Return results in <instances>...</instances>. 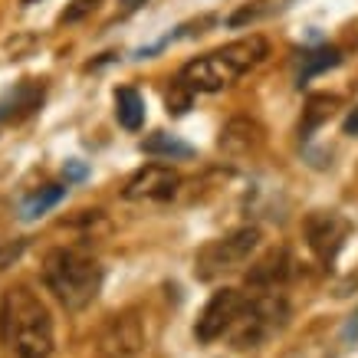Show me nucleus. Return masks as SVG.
Segmentation results:
<instances>
[{
	"instance_id": "nucleus-25",
	"label": "nucleus",
	"mask_w": 358,
	"mask_h": 358,
	"mask_svg": "<svg viewBox=\"0 0 358 358\" xmlns=\"http://www.w3.org/2000/svg\"><path fill=\"white\" fill-rule=\"evenodd\" d=\"M342 131H345V135H352V138L358 135V106L345 115V122H342Z\"/></svg>"
},
{
	"instance_id": "nucleus-20",
	"label": "nucleus",
	"mask_w": 358,
	"mask_h": 358,
	"mask_svg": "<svg viewBox=\"0 0 358 358\" xmlns=\"http://www.w3.org/2000/svg\"><path fill=\"white\" fill-rule=\"evenodd\" d=\"M92 7H96V0H73V3H69V7L59 13V23H76V20H83V17H86Z\"/></svg>"
},
{
	"instance_id": "nucleus-24",
	"label": "nucleus",
	"mask_w": 358,
	"mask_h": 358,
	"mask_svg": "<svg viewBox=\"0 0 358 358\" xmlns=\"http://www.w3.org/2000/svg\"><path fill=\"white\" fill-rule=\"evenodd\" d=\"M66 178H69V181H83V178H86V164H79V162H66Z\"/></svg>"
},
{
	"instance_id": "nucleus-18",
	"label": "nucleus",
	"mask_w": 358,
	"mask_h": 358,
	"mask_svg": "<svg viewBox=\"0 0 358 358\" xmlns=\"http://www.w3.org/2000/svg\"><path fill=\"white\" fill-rule=\"evenodd\" d=\"M338 106V96H329V92H319V96H313L309 102H306V115H303V125H299V131L303 135H309L313 129H319L322 122L336 112Z\"/></svg>"
},
{
	"instance_id": "nucleus-14",
	"label": "nucleus",
	"mask_w": 358,
	"mask_h": 358,
	"mask_svg": "<svg viewBox=\"0 0 358 358\" xmlns=\"http://www.w3.org/2000/svg\"><path fill=\"white\" fill-rule=\"evenodd\" d=\"M115 119H119L122 129L138 131L141 122H145V102L131 86H122L115 92Z\"/></svg>"
},
{
	"instance_id": "nucleus-15",
	"label": "nucleus",
	"mask_w": 358,
	"mask_h": 358,
	"mask_svg": "<svg viewBox=\"0 0 358 358\" xmlns=\"http://www.w3.org/2000/svg\"><path fill=\"white\" fill-rule=\"evenodd\" d=\"M66 197V187L63 185H46V187H40L36 194H30L27 201L20 204V217L23 220H36V217H43L50 207H56L59 201Z\"/></svg>"
},
{
	"instance_id": "nucleus-17",
	"label": "nucleus",
	"mask_w": 358,
	"mask_h": 358,
	"mask_svg": "<svg viewBox=\"0 0 358 358\" xmlns=\"http://www.w3.org/2000/svg\"><path fill=\"white\" fill-rule=\"evenodd\" d=\"M342 63V53H338L336 46H319L313 53H303V66H299V86H303L306 79L319 76V73H326L332 66Z\"/></svg>"
},
{
	"instance_id": "nucleus-9",
	"label": "nucleus",
	"mask_w": 358,
	"mask_h": 358,
	"mask_svg": "<svg viewBox=\"0 0 358 358\" xmlns=\"http://www.w3.org/2000/svg\"><path fill=\"white\" fill-rule=\"evenodd\" d=\"M237 76L240 73L220 56V50H217V53H207V56L191 59V63L181 69L178 79H181L191 92H220V89L230 86Z\"/></svg>"
},
{
	"instance_id": "nucleus-6",
	"label": "nucleus",
	"mask_w": 358,
	"mask_h": 358,
	"mask_svg": "<svg viewBox=\"0 0 358 358\" xmlns=\"http://www.w3.org/2000/svg\"><path fill=\"white\" fill-rule=\"evenodd\" d=\"M145 348V329H141L135 313H119L112 315L109 322L102 326L99 336V352L102 358H131Z\"/></svg>"
},
{
	"instance_id": "nucleus-21",
	"label": "nucleus",
	"mask_w": 358,
	"mask_h": 358,
	"mask_svg": "<svg viewBox=\"0 0 358 358\" xmlns=\"http://www.w3.org/2000/svg\"><path fill=\"white\" fill-rule=\"evenodd\" d=\"M23 253V240H0V270H7Z\"/></svg>"
},
{
	"instance_id": "nucleus-26",
	"label": "nucleus",
	"mask_w": 358,
	"mask_h": 358,
	"mask_svg": "<svg viewBox=\"0 0 358 358\" xmlns=\"http://www.w3.org/2000/svg\"><path fill=\"white\" fill-rule=\"evenodd\" d=\"M23 3H36V0H23Z\"/></svg>"
},
{
	"instance_id": "nucleus-5",
	"label": "nucleus",
	"mask_w": 358,
	"mask_h": 358,
	"mask_svg": "<svg viewBox=\"0 0 358 358\" xmlns=\"http://www.w3.org/2000/svg\"><path fill=\"white\" fill-rule=\"evenodd\" d=\"M243 293H237V289H217V293L207 299L204 313H201V319H197V329L194 336L201 338V342H214V338H220L224 332H230V326L237 322V315L243 313Z\"/></svg>"
},
{
	"instance_id": "nucleus-4",
	"label": "nucleus",
	"mask_w": 358,
	"mask_h": 358,
	"mask_svg": "<svg viewBox=\"0 0 358 358\" xmlns=\"http://www.w3.org/2000/svg\"><path fill=\"white\" fill-rule=\"evenodd\" d=\"M257 247H260V230L257 227L234 230L227 237L210 240L207 247H201V253H197V260H194V273L201 280H217L224 273L240 270L253 257Z\"/></svg>"
},
{
	"instance_id": "nucleus-13",
	"label": "nucleus",
	"mask_w": 358,
	"mask_h": 358,
	"mask_svg": "<svg viewBox=\"0 0 358 358\" xmlns=\"http://www.w3.org/2000/svg\"><path fill=\"white\" fill-rule=\"evenodd\" d=\"M220 56H224L240 76H243L247 69H253L257 63H263V56H266V40H263V36H243V40H237V43L224 46Z\"/></svg>"
},
{
	"instance_id": "nucleus-19",
	"label": "nucleus",
	"mask_w": 358,
	"mask_h": 358,
	"mask_svg": "<svg viewBox=\"0 0 358 358\" xmlns=\"http://www.w3.org/2000/svg\"><path fill=\"white\" fill-rule=\"evenodd\" d=\"M187 109H191V89L178 79V83L168 89V112H174V115H185Z\"/></svg>"
},
{
	"instance_id": "nucleus-11",
	"label": "nucleus",
	"mask_w": 358,
	"mask_h": 358,
	"mask_svg": "<svg viewBox=\"0 0 358 358\" xmlns=\"http://www.w3.org/2000/svg\"><path fill=\"white\" fill-rule=\"evenodd\" d=\"M43 92H46L43 83H23V86H17L7 99H0V119L20 122L27 115H33L40 109V102H43Z\"/></svg>"
},
{
	"instance_id": "nucleus-7",
	"label": "nucleus",
	"mask_w": 358,
	"mask_h": 358,
	"mask_svg": "<svg viewBox=\"0 0 358 358\" xmlns=\"http://www.w3.org/2000/svg\"><path fill=\"white\" fill-rule=\"evenodd\" d=\"M181 174L168 164H145L129 178V185L122 191L125 201H168L178 194Z\"/></svg>"
},
{
	"instance_id": "nucleus-8",
	"label": "nucleus",
	"mask_w": 358,
	"mask_h": 358,
	"mask_svg": "<svg viewBox=\"0 0 358 358\" xmlns=\"http://www.w3.org/2000/svg\"><path fill=\"white\" fill-rule=\"evenodd\" d=\"M348 237V220L336 210H315L306 217V240L322 263H332Z\"/></svg>"
},
{
	"instance_id": "nucleus-2",
	"label": "nucleus",
	"mask_w": 358,
	"mask_h": 358,
	"mask_svg": "<svg viewBox=\"0 0 358 358\" xmlns=\"http://www.w3.org/2000/svg\"><path fill=\"white\" fill-rule=\"evenodd\" d=\"M43 280L66 309H86L102 289V266L79 250H53L43 260Z\"/></svg>"
},
{
	"instance_id": "nucleus-10",
	"label": "nucleus",
	"mask_w": 358,
	"mask_h": 358,
	"mask_svg": "<svg viewBox=\"0 0 358 358\" xmlns=\"http://www.w3.org/2000/svg\"><path fill=\"white\" fill-rule=\"evenodd\" d=\"M263 141H266V131L257 119H250V115H234V119L220 129V152L230 155V158H243V155H257L263 148Z\"/></svg>"
},
{
	"instance_id": "nucleus-16",
	"label": "nucleus",
	"mask_w": 358,
	"mask_h": 358,
	"mask_svg": "<svg viewBox=\"0 0 358 358\" xmlns=\"http://www.w3.org/2000/svg\"><path fill=\"white\" fill-rule=\"evenodd\" d=\"M141 152L145 155H162V158H191L194 148L185 145L178 135H168V131H155L141 141Z\"/></svg>"
},
{
	"instance_id": "nucleus-1",
	"label": "nucleus",
	"mask_w": 358,
	"mask_h": 358,
	"mask_svg": "<svg viewBox=\"0 0 358 358\" xmlns=\"http://www.w3.org/2000/svg\"><path fill=\"white\" fill-rule=\"evenodd\" d=\"M0 345L7 358H50L53 319L30 286H10L0 299Z\"/></svg>"
},
{
	"instance_id": "nucleus-22",
	"label": "nucleus",
	"mask_w": 358,
	"mask_h": 358,
	"mask_svg": "<svg viewBox=\"0 0 358 358\" xmlns=\"http://www.w3.org/2000/svg\"><path fill=\"white\" fill-rule=\"evenodd\" d=\"M263 13V0L260 3H253V7H243V10H237L234 17H230V27H243V23H253L257 17Z\"/></svg>"
},
{
	"instance_id": "nucleus-23",
	"label": "nucleus",
	"mask_w": 358,
	"mask_h": 358,
	"mask_svg": "<svg viewBox=\"0 0 358 358\" xmlns=\"http://www.w3.org/2000/svg\"><path fill=\"white\" fill-rule=\"evenodd\" d=\"M342 342H345V345H355L358 342V309L348 315L345 326H342Z\"/></svg>"
},
{
	"instance_id": "nucleus-12",
	"label": "nucleus",
	"mask_w": 358,
	"mask_h": 358,
	"mask_svg": "<svg viewBox=\"0 0 358 358\" xmlns=\"http://www.w3.org/2000/svg\"><path fill=\"white\" fill-rule=\"evenodd\" d=\"M289 266H293V260H289V253L280 247V250H273V253H266L257 266H250L247 282H253V286H266V289H276V282H282L286 276H289Z\"/></svg>"
},
{
	"instance_id": "nucleus-3",
	"label": "nucleus",
	"mask_w": 358,
	"mask_h": 358,
	"mask_svg": "<svg viewBox=\"0 0 358 358\" xmlns=\"http://www.w3.org/2000/svg\"><path fill=\"white\" fill-rule=\"evenodd\" d=\"M286 315H289V306H286V299H282L276 289L247 299V303H243V313H240L237 322L230 326L234 345L237 348L260 345L263 338H270L276 329L286 326Z\"/></svg>"
}]
</instances>
